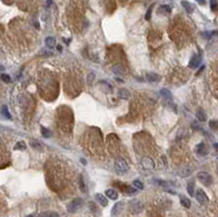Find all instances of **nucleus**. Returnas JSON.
Wrapping results in <instances>:
<instances>
[{
  "label": "nucleus",
  "instance_id": "nucleus-17",
  "mask_svg": "<svg viewBox=\"0 0 218 217\" xmlns=\"http://www.w3.org/2000/svg\"><path fill=\"white\" fill-rule=\"evenodd\" d=\"M45 44H46V46L48 48H53V47L56 46V39L53 38V37H47L46 39H45Z\"/></svg>",
  "mask_w": 218,
  "mask_h": 217
},
{
  "label": "nucleus",
  "instance_id": "nucleus-21",
  "mask_svg": "<svg viewBox=\"0 0 218 217\" xmlns=\"http://www.w3.org/2000/svg\"><path fill=\"white\" fill-rule=\"evenodd\" d=\"M160 94H161V96H162V97H165V98H167V99H171L172 98L171 93H170L168 90H166V88H162V90L160 91Z\"/></svg>",
  "mask_w": 218,
  "mask_h": 217
},
{
  "label": "nucleus",
  "instance_id": "nucleus-37",
  "mask_svg": "<svg viewBox=\"0 0 218 217\" xmlns=\"http://www.w3.org/2000/svg\"><path fill=\"white\" fill-rule=\"evenodd\" d=\"M57 49L59 50V52H61V50H62V47H61V46H58V47H57Z\"/></svg>",
  "mask_w": 218,
  "mask_h": 217
},
{
  "label": "nucleus",
  "instance_id": "nucleus-2",
  "mask_svg": "<svg viewBox=\"0 0 218 217\" xmlns=\"http://www.w3.org/2000/svg\"><path fill=\"white\" fill-rule=\"evenodd\" d=\"M83 205V200L81 199V197H77V199H74L73 201H71L69 204H68V212L70 213H74L77 212L79 208H81Z\"/></svg>",
  "mask_w": 218,
  "mask_h": 217
},
{
  "label": "nucleus",
  "instance_id": "nucleus-25",
  "mask_svg": "<svg viewBox=\"0 0 218 217\" xmlns=\"http://www.w3.org/2000/svg\"><path fill=\"white\" fill-rule=\"evenodd\" d=\"M188 193L192 197L194 195V183L193 182H190L189 184H188Z\"/></svg>",
  "mask_w": 218,
  "mask_h": 217
},
{
  "label": "nucleus",
  "instance_id": "nucleus-15",
  "mask_svg": "<svg viewBox=\"0 0 218 217\" xmlns=\"http://www.w3.org/2000/svg\"><path fill=\"white\" fill-rule=\"evenodd\" d=\"M112 72L116 74V75H123V73H125V69L122 66H120V64H116L112 67Z\"/></svg>",
  "mask_w": 218,
  "mask_h": 217
},
{
  "label": "nucleus",
  "instance_id": "nucleus-18",
  "mask_svg": "<svg viewBox=\"0 0 218 217\" xmlns=\"http://www.w3.org/2000/svg\"><path fill=\"white\" fill-rule=\"evenodd\" d=\"M1 113H2V116L7 119H11V115L9 113V108H8V106H5L3 105L2 106V108H1Z\"/></svg>",
  "mask_w": 218,
  "mask_h": 217
},
{
  "label": "nucleus",
  "instance_id": "nucleus-24",
  "mask_svg": "<svg viewBox=\"0 0 218 217\" xmlns=\"http://www.w3.org/2000/svg\"><path fill=\"white\" fill-rule=\"evenodd\" d=\"M133 186H134L136 189H139V190L144 189V184H143V183H142V181H140V180H134L133 181Z\"/></svg>",
  "mask_w": 218,
  "mask_h": 217
},
{
  "label": "nucleus",
  "instance_id": "nucleus-10",
  "mask_svg": "<svg viewBox=\"0 0 218 217\" xmlns=\"http://www.w3.org/2000/svg\"><path fill=\"white\" fill-rule=\"evenodd\" d=\"M95 199L97 200V202H98L102 206H107V205H108V200H107L106 197H104V194L97 193V194H95Z\"/></svg>",
  "mask_w": 218,
  "mask_h": 217
},
{
  "label": "nucleus",
  "instance_id": "nucleus-16",
  "mask_svg": "<svg viewBox=\"0 0 218 217\" xmlns=\"http://www.w3.org/2000/svg\"><path fill=\"white\" fill-rule=\"evenodd\" d=\"M119 97L121 99H129L130 97V92L127 88H120L119 90Z\"/></svg>",
  "mask_w": 218,
  "mask_h": 217
},
{
  "label": "nucleus",
  "instance_id": "nucleus-31",
  "mask_svg": "<svg viewBox=\"0 0 218 217\" xmlns=\"http://www.w3.org/2000/svg\"><path fill=\"white\" fill-rule=\"evenodd\" d=\"M80 188H81L82 192H86V188H85V186H84V180H83V177L82 176L80 177Z\"/></svg>",
  "mask_w": 218,
  "mask_h": 217
},
{
  "label": "nucleus",
  "instance_id": "nucleus-29",
  "mask_svg": "<svg viewBox=\"0 0 218 217\" xmlns=\"http://www.w3.org/2000/svg\"><path fill=\"white\" fill-rule=\"evenodd\" d=\"M153 7H154V5H152L150 8H148V10H147V12H146V14H145V20H150L151 19V16H152V10H153Z\"/></svg>",
  "mask_w": 218,
  "mask_h": 217
},
{
  "label": "nucleus",
  "instance_id": "nucleus-11",
  "mask_svg": "<svg viewBox=\"0 0 218 217\" xmlns=\"http://www.w3.org/2000/svg\"><path fill=\"white\" fill-rule=\"evenodd\" d=\"M146 80H147L148 82H158V81L160 80V77L154 72H150L146 74Z\"/></svg>",
  "mask_w": 218,
  "mask_h": 217
},
{
  "label": "nucleus",
  "instance_id": "nucleus-34",
  "mask_svg": "<svg viewBox=\"0 0 218 217\" xmlns=\"http://www.w3.org/2000/svg\"><path fill=\"white\" fill-rule=\"evenodd\" d=\"M196 1L201 5H205V0H196Z\"/></svg>",
  "mask_w": 218,
  "mask_h": 217
},
{
  "label": "nucleus",
  "instance_id": "nucleus-27",
  "mask_svg": "<svg viewBox=\"0 0 218 217\" xmlns=\"http://www.w3.org/2000/svg\"><path fill=\"white\" fill-rule=\"evenodd\" d=\"M1 80H2L5 83H10L11 82L10 75H9V74H7V73H2V74H1Z\"/></svg>",
  "mask_w": 218,
  "mask_h": 217
},
{
  "label": "nucleus",
  "instance_id": "nucleus-28",
  "mask_svg": "<svg viewBox=\"0 0 218 217\" xmlns=\"http://www.w3.org/2000/svg\"><path fill=\"white\" fill-rule=\"evenodd\" d=\"M16 150H24L25 149V143L24 142H18L16 145L14 146Z\"/></svg>",
  "mask_w": 218,
  "mask_h": 217
},
{
  "label": "nucleus",
  "instance_id": "nucleus-39",
  "mask_svg": "<svg viewBox=\"0 0 218 217\" xmlns=\"http://www.w3.org/2000/svg\"><path fill=\"white\" fill-rule=\"evenodd\" d=\"M117 81H118V82H123V80H122V79H117Z\"/></svg>",
  "mask_w": 218,
  "mask_h": 217
},
{
  "label": "nucleus",
  "instance_id": "nucleus-22",
  "mask_svg": "<svg viewBox=\"0 0 218 217\" xmlns=\"http://www.w3.org/2000/svg\"><path fill=\"white\" fill-rule=\"evenodd\" d=\"M41 132H42L43 136H44V138H46V139L50 138V135H51V132H50L49 130L47 129V128H45V127H42V129H41Z\"/></svg>",
  "mask_w": 218,
  "mask_h": 217
},
{
  "label": "nucleus",
  "instance_id": "nucleus-14",
  "mask_svg": "<svg viewBox=\"0 0 218 217\" xmlns=\"http://www.w3.org/2000/svg\"><path fill=\"white\" fill-rule=\"evenodd\" d=\"M181 5H182V7L186 9V11H187L188 13H192L193 10H194V7H193L189 1H187V0H182Z\"/></svg>",
  "mask_w": 218,
  "mask_h": 217
},
{
  "label": "nucleus",
  "instance_id": "nucleus-9",
  "mask_svg": "<svg viewBox=\"0 0 218 217\" xmlns=\"http://www.w3.org/2000/svg\"><path fill=\"white\" fill-rule=\"evenodd\" d=\"M200 62H201V58L198 57L197 55H194V56L191 58L190 62H189V68H191V69H195V68L198 67Z\"/></svg>",
  "mask_w": 218,
  "mask_h": 217
},
{
  "label": "nucleus",
  "instance_id": "nucleus-19",
  "mask_svg": "<svg viewBox=\"0 0 218 217\" xmlns=\"http://www.w3.org/2000/svg\"><path fill=\"white\" fill-rule=\"evenodd\" d=\"M180 203H181L182 206L187 207V208H189V207L191 206V201H190V200H189L188 197H181V200H180Z\"/></svg>",
  "mask_w": 218,
  "mask_h": 217
},
{
  "label": "nucleus",
  "instance_id": "nucleus-36",
  "mask_svg": "<svg viewBox=\"0 0 218 217\" xmlns=\"http://www.w3.org/2000/svg\"><path fill=\"white\" fill-rule=\"evenodd\" d=\"M51 2H52L51 0H47V5H48V7H49V5H51Z\"/></svg>",
  "mask_w": 218,
  "mask_h": 217
},
{
  "label": "nucleus",
  "instance_id": "nucleus-40",
  "mask_svg": "<svg viewBox=\"0 0 218 217\" xmlns=\"http://www.w3.org/2000/svg\"><path fill=\"white\" fill-rule=\"evenodd\" d=\"M26 217H35V216H34V215H27Z\"/></svg>",
  "mask_w": 218,
  "mask_h": 217
},
{
  "label": "nucleus",
  "instance_id": "nucleus-4",
  "mask_svg": "<svg viewBox=\"0 0 218 217\" xmlns=\"http://www.w3.org/2000/svg\"><path fill=\"white\" fill-rule=\"evenodd\" d=\"M141 165L145 170H153L155 168V163L151 157H143L141 160Z\"/></svg>",
  "mask_w": 218,
  "mask_h": 217
},
{
  "label": "nucleus",
  "instance_id": "nucleus-3",
  "mask_svg": "<svg viewBox=\"0 0 218 217\" xmlns=\"http://www.w3.org/2000/svg\"><path fill=\"white\" fill-rule=\"evenodd\" d=\"M197 178H198V180L201 183H203L204 186H211L212 184V182H213V178L212 176L207 174V172H198V175H197Z\"/></svg>",
  "mask_w": 218,
  "mask_h": 217
},
{
  "label": "nucleus",
  "instance_id": "nucleus-20",
  "mask_svg": "<svg viewBox=\"0 0 218 217\" xmlns=\"http://www.w3.org/2000/svg\"><path fill=\"white\" fill-rule=\"evenodd\" d=\"M38 217H59V214L56 212H44Z\"/></svg>",
  "mask_w": 218,
  "mask_h": 217
},
{
  "label": "nucleus",
  "instance_id": "nucleus-23",
  "mask_svg": "<svg viewBox=\"0 0 218 217\" xmlns=\"http://www.w3.org/2000/svg\"><path fill=\"white\" fill-rule=\"evenodd\" d=\"M31 145L33 149H36V150L41 151L42 150V145L38 141H31Z\"/></svg>",
  "mask_w": 218,
  "mask_h": 217
},
{
  "label": "nucleus",
  "instance_id": "nucleus-38",
  "mask_svg": "<svg viewBox=\"0 0 218 217\" xmlns=\"http://www.w3.org/2000/svg\"><path fill=\"white\" fill-rule=\"evenodd\" d=\"M81 161H82V164H83V165H86V161H85V159H81Z\"/></svg>",
  "mask_w": 218,
  "mask_h": 217
},
{
  "label": "nucleus",
  "instance_id": "nucleus-32",
  "mask_svg": "<svg viewBox=\"0 0 218 217\" xmlns=\"http://www.w3.org/2000/svg\"><path fill=\"white\" fill-rule=\"evenodd\" d=\"M160 10H164L165 12H167V13H170V11H171V9H170V7H169V5H161V7H160Z\"/></svg>",
  "mask_w": 218,
  "mask_h": 217
},
{
  "label": "nucleus",
  "instance_id": "nucleus-7",
  "mask_svg": "<svg viewBox=\"0 0 218 217\" xmlns=\"http://www.w3.org/2000/svg\"><path fill=\"white\" fill-rule=\"evenodd\" d=\"M195 197H196V200L198 203H201V204H204V203H206L208 201V197L206 195V193L203 191V190H197L196 193H195Z\"/></svg>",
  "mask_w": 218,
  "mask_h": 217
},
{
  "label": "nucleus",
  "instance_id": "nucleus-26",
  "mask_svg": "<svg viewBox=\"0 0 218 217\" xmlns=\"http://www.w3.org/2000/svg\"><path fill=\"white\" fill-rule=\"evenodd\" d=\"M196 118L198 119V120H201V121H205L206 120V116H205V114L203 113V111H197L196 113Z\"/></svg>",
  "mask_w": 218,
  "mask_h": 217
},
{
  "label": "nucleus",
  "instance_id": "nucleus-30",
  "mask_svg": "<svg viewBox=\"0 0 218 217\" xmlns=\"http://www.w3.org/2000/svg\"><path fill=\"white\" fill-rule=\"evenodd\" d=\"M217 0H211V9L213 11H216L217 10Z\"/></svg>",
  "mask_w": 218,
  "mask_h": 217
},
{
  "label": "nucleus",
  "instance_id": "nucleus-8",
  "mask_svg": "<svg viewBox=\"0 0 218 217\" xmlns=\"http://www.w3.org/2000/svg\"><path fill=\"white\" fill-rule=\"evenodd\" d=\"M195 152H196L197 154L200 156H205L207 154V150H206V146L204 143H200V144L196 145V147H195Z\"/></svg>",
  "mask_w": 218,
  "mask_h": 217
},
{
  "label": "nucleus",
  "instance_id": "nucleus-12",
  "mask_svg": "<svg viewBox=\"0 0 218 217\" xmlns=\"http://www.w3.org/2000/svg\"><path fill=\"white\" fill-rule=\"evenodd\" d=\"M122 207H123V203L122 202H119V203H117L114 207H112V211H111V214L114 215V216H117L118 214H119L121 211H122Z\"/></svg>",
  "mask_w": 218,
  "mask_h": 217
},
{
  "label": "nucleus",
  "instance_id": "nucleus-6",
  "mask_svg": "<svg viewBox=\"0 0 218 217\" xmlns=\"http://www.w3.org/2000/svg\"><path fill=\"white\" fill-rule=\"evenodd\" d=\"M193 172V168L192 167H189V166H183L181 167L179 171H178V175L182 178H186V177H189L191 174Z\"/></svg>",
  "mask_w": 218,
  "mask_h": 217
},
{
  "label": "nucleus",
  "instance_id": "nucleus-35",
  "mask_svg": "<svg viewBox=\"0 0 218 217\" xmlns=\"http://www.w3.org/2000/svg\"><path fill=\"white\" fill-rule=\"evenodd\" d=\"M214 149L217 151L218 152V143H216V144H214Z\"/></svg>",
  "mask_w": 218,
  "mask_h": 217
},
{
  "label": "nucleus",
  "instance_id": "nucleus-13",
  "mask_svg": "<svg viewBox=\"0 0 218 217\" xmlns=\"http://www.w3.org/2000/svg\"><path fill=\"white\" fill-rule=\"evenodd\" d=\"M106 195L110 200H117L118 199V192L114 189H108V190H106Z\"/></svg>",
  "mask_w": 218,
  "mask_h": 217
},
{
  "label": "nucleus",
  "instance_id": "nucleus-5",
  "mask_svg": "<svg viewBox=\"0 0 218 217\" xmlns=\"http://www.w3.org/2000/svg\"><path fill=\"white\" fill-rule=\"evenodd\" d=\"M143 203L140 201V200H133V201H131L130 203V208L132 213H134V214H139L143 211Z\"/></svg>",
  "mask_w": 218,
  "mask_h": 217
},
{
  "label": "nucleus",
  "instance_id": "nucleus-1",
  "mask_svg": "<svg viewBox=\"0 0 218 217\" xmlns=\"http://www.w3.org/2000/svg\"><path fill=\"white\" fill-rule=\"evenodd\" d=\"M114 169L118 174H125L129 170V165L123 158H118L114 163Z\"/></svg>",
  "mask_w": 218,
  "mask_h": 217
},
{
  "label": "nucleus",
  "instance_id": "nucleus-33",
  "mask_svg": "<svg viewBox=\"0 0 218 217\" xmlns=\"http://www.w3.org/2000/svg\"><path fill=\"white\" fill-rule=\"evenodd\" d=\"M209 127L211 128H214V129H216L218 127V123L216 121H209Z\"/></svg>",
  "mask_w": 218,
  "mask_h": 217
}]
</instances>
